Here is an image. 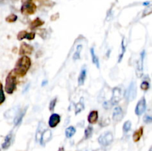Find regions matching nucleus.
Masks as SVG:
<instances>
[{
    "instance_id": "obj_1",
    "label": "nucleus",
    "mask_w": 152,
    "mask_h": 151,
    "mask_svg": "<svg viewBox=\"0 0 152 151\" xmlns=\"http://www.w3.org/2000/svg\"><path fill=\"white\" fill-rule=\"evenodd\" d=\"M30 65H31V61L30 58L28 56H22L17 61L13 71L16 75L19 77H24L28 71Z\"/></svg>"
},
{
    "instance_id": "obj_2",
    "label": "nucleus",
    "mask_w": 152,
    "mask_h": 151,
    "mask_svg": "<svg viewBox=\"0 0 152 151\" xmlns=\"http://www.w3.org/2000/svg\"><path fill=\"white\" fill-rule=\"evenodd\" d=\"M16 87V75L13 70H11L5 80V91L8 94H12Z\"/></svg>"
},
{
    "instance_id": "obj_3",
    "label": "nucleus",
    "mask_w": 152,
    "mask_h": 151,
    "mask_svg": "<svg viewBox=\"0 0 152 151\" xmlns=\"http://www.w3.org/2000/svg\"><path fill=\"white\" fill-rule=\"evenodd\" d=\"M23 5L21 7V12L25 15L34 14L36 12V6L32 0H22Z\"/></svg>"
},
{
    "instance_id": "obj_4",
    "label": "nucleus",
    "mask_w": 152,
    "mask_h": 151,
    "mask_svg": "<svg viewBox=\"0 0 152 151\" xmlns=\"http://www.w3.org/2000/svg\"><path fill=\"white\" fill-rule=\"evenodd\" d=\"M125 99H127L128 101H131L136 98L137 96V86L136 83L134 82H132L129 87H128L125 93Z\"/></svg>"
},
{
    "instance_id": "obj_5",
    "label": "nucleus",
    "mask_w": 152,
    "mask_h": 151,
    "mask_svg": "<svg viewBox=\"0 0 152 151\" xmlns=\"http://www.w3.org/2000/svg\"><path fill=\"white\" fill-rule=\"evenodd\" d=\"M113 139H114V136H113L112 133L106 132V133H103L102 135L99 137L98 142L101 145L108 146L113 142Z\"/></svg>"
},
{
    "instance_id": "obj_6",
    "label": "nucleus",
    "mask_w": 152,
    "mask_h": 151,
    "mask_svg": "<svg viewBox=\"0 0 152 151\" xmlns=\"http://www.w3.org/2000/svg\"><path fill=\"white\" fill-rule=\"evenodd\" d=\"M145 109H146V100L145 97H143L138 101L136 108H135V113L137 115H141L142 114L145 113Z\"/></svg>"
},
{
    "instance_id": "obj_7",
    "label": "nucleus",
    "mask_w": 152,
    "mask_h": 151,
    "mask_svg": "<svg viewBox=\"0 0 152 151\" xmlns=\"http://www.w3.org/2000/svg\"><path fill=\"white\" fill-rule=\"evenodd\" d=\"M122 98V92L120 88L119 87H114L113 90V95L111 100V104L112 105H115L118 104Z\"/></svg>"
},
{
    "instance_id": "obj_8",
    "label": "nucleus",
    "mask_w": 152,
    "mask_h": 151,
    "mask_svg": "<svg viewBox=\"0 0 152 151\" xmlns=\"http://www.w3.org/2000/svg\"><path fill=\"white\" fill-rule=\"evenodd\" d=\"M28 109V107H25V108L22 109L21 110H19L17 112V114H16L14 118V120H13V123H14L15 126H17L20 123L22 122V120L23 119L24 115L26 113V110Z\"/></svg>"
},
{
    "instance_id": "obj_9",
    "label": "nucleus",
    "mask_w": 152,
    "mask_h": 151,
    "mask_svg": "<svg viewBox=\"0 0 152 151\" xmlns=\"http://www.w3.org/2000/svg\"><path fill=\"white\" fill-rule=\"evenodd\" d=\"M52 136V133L51 131H50L49 129H47V130H44L42 133L41 137H40V144L42 145H44L48 142L50 139H51Z\"/></svg>"
},
{
    "instance_id": "obj_10",
    "label": "nucleus",
    "mask_w": 152,
    "mask_h": 151,
    "mask_svg": "<svg viewBox=\"0 0 152 151\" xmlns=\"http://www.w3.org/2000/svg\"><path fill=\"white\" fill-rule=\"evenodd\" d=\"M145 50H143L140 54V59L138 61L137 63V75L138 77H141L143 75V61L145 58Z\"/></svg>"
},
{
    "instance_id": "obj_11",
    "label": "nucleus",
    "mask_w": 152,
    "mask_h": 151,
    "mask_svg": "<svg viewBox=\"0 0 152 151\" xmlns=\"http://www.w3.org/2000/svg\"><path fill=\"white\" fill-rule=\"evenodd\" d=\"M60 115L57 113H54L52 114L50 116L49 119V126L51 128H54L55 127H56L59 124V123L60 122Z\"/></svg>"
},
{
    "instance_id": "obj_12",
    "label": "nucleus",
    "mask_w": 152,
    "mask_h": 151,
    "mask_svg": "<svg viewBox=\"0 0 152 151\" xmlns=\"http://www.w3.org/2000/svg\"><path fill=\"white\" fill-rule=\"evenodd\" d=\"M123 116L122 110L120 107H116L113 113V119L114 121H120Z\"/></svg>"
},
{
    "instance_id": "obj_13",
    "label": "nucleus",
    "mask_w": 152,
    "mask_h": 151,
    "mask_svg": "<svg viewBox=\"0 0 152 151\" xmlns=\"http://www.w3.org/2000/svg\"><path fill=\"white\" fill-rule=\"evenodd\" d=\"M34 50L33 47H31L29 44H26V43H23L20 47V54H30Z\"/></svg>"
},
{
    "instance_id": "obj_14",
    "label": "nucleus",
    "mask_w": 152,
    "mask_h": 151,
    "mask_svg": "<svg viewBox=\"0 0 152 151\" xmlns=\"http://www.w3.org/2000/svg\"><path fill=\"white\" fill-rule=\"evenodd\" d=\"M98 111L97 110H92L88 116V121L90 124H95L98 120Z\"/></svg>"
},
{
    "instance_id": "obj_15",
    "label": "nucleus",
    "mask_w": 152,
    "mask_h": 151,
    "mask_svg": "<svg viewBox=\"0 0 152 151\" xmlns=\"http://www.w3.org/2000/svg\"><path fill=\"white\" fill-rule=\"evenodd\" d=\"M11 141H12V133H9L8 135L6 136V137L5 138V140H4V142L2 144V148H3L4 150H6L7 148H9L11 146Z\"/></svg>"
},
{
    "instance_id": "obj_16",
    "label": "nucleus",
    "mask_w": 152,
    "mask_h": 151,
    "mask_svg": "<svg viewBox=\"0 0 152 151\" xmlns=\"http://www.w3.org/2000/svg\"><path fill=\"white\" fill-rule=\"evenodd\" d=\"M91 59H92V62H93V64L96 65L97 68H100V61H99L98 57L96 55V53H95L94 51V48H91Z\"/></svg>"
},
{
    "instance_id": "obj_17",
    "label": "nucleus",
    "mask_w": 152,
    "mask_h": 151,
    "mask_svg": "<svg viewBox=\"0 0 152 151\" xmlns=\"http://www.w3.org/2000/svg\"><path fill=\"white\" fill-rule=\"evenodd\" d=\"M143 127L140 128L137 130H136V131L134 132V135H133V139H134V142H137L140 140V139H141L142 136H143Z\"/></svg>"
},
{
    "instance_id": "obj_18",
    "label": "nucleus",
    "mask_w": 152,
    "mask_h": 151,
    "mask_svg": "<svg viewBox=\"0 0 152 151\" xmlns=\"http://www.w3.org/2000/svg\"><path fill=\"white\" fill-rule=\"evenodd\" d=\"M86 74H87V72H86L85 69H82L81 70L80 73H79V78H78V85L79 86L82 85L85 82V80L86 79Z\"/></svg>"
},
{
    "instance_id": "obj_19",
    "label": "nucleus",
    "mask_w": 152,
    "mask_h": 151,
    "mask_svg": "<svg viewBox=\"0 0 152 151\" xmlns=\"http://www.w3.org/2000/svg\"><path fill=\"white\" fill-rule=\"evenodd\" d=\"M43 24H44V21H42L40 18H36V19H34V21L31 22V24H30V29H35L36 28H38V27L42 26Z\"/></svg>"
},
{
    "instance_id": "obj_20",
    "label": "nucleus",
    "mask_w": 152,
    "mask_h": 151,
    "mask_svg": "<svg viewBox=\"0 0 152 151\" xmlns=\"http://www.w3.org/2000/svg\"><path fill=\"white\" fill-rule=\"evenodd\" d=\"M45 129V124L43 122H40L39 124V127H38L37 131H36V139L37 142L40 140V137H41L42 133V130Z\"/></svg>"
},
{
    "instance_id": "obj_21",
    "label": "nucleus",
    "mask_w": 152,
    "mask_h": 151,
    "mask_svg": "<svg viewBox=\"0 0 152 151\" xmlns=\"http://www.w3.org/2000/svg\"><path fill=\"white\" fill-rule=\"evenodd\" d=\"M75 133H76V129L73 128V126L68 127L66 130H65V136H66V137L67 138H68V139L71 138Z\"/></svg>"
},
{
    "instance_id": "obj_22",
    "label": "nucleus",
    "mask_w": 152,
    "mask_h": 151,
    "mask_svg": "<svg viewBox=\"0 0 152 151\" xmlns=\"http://www.w3.org/2000/svg\"><path fill=\"white\" fill-rule=\"evenodd\" d=\"M18 107H13V108L11 109V110H7V112L5 113V116L6 118H11L15 116L16 114V113L18 112Z\"/></svg>"
},
{
    "instance_id": "obj_23",
    "label": "nucleus",
    "mask_w": 152,
    "mask_h": 151,
    "mask_svg": "<svg viewBox=\"0 0 152 151\" xmlns=\"http://www.w3.org/2000/svg\"><path fill=\"white\" fill-rule=\"evenodd\" d=\"M85 106H84V103H83V101H79L77 105H75V113L78 114L79 113L82 112V110H84Z\"/></svg>"
},
{
    "instance_id": "obj_24",
    "label": "nucleus",
    "mask_w": 152,
    "mask_h": 151,
    "mask_svg": "<svg viewBox=\"0 0 152 151\" xmlns=\"http://www.w3.org/2000/svg\"><path fill=\"white\" fill-rule=\"evenodd\" d=\"M125 39H122V44H121V51H120V56H119V59H118V62H121V60L122 59V58H123V56L124 54H125Z\"/></svg>"
},
{
    "instance_id": "obj_25",
    "label": "nucleus",
    "mask_w": 152,
    "mask_h": 151,
    "mask_svg": "<svg viewBox=\"0 0 152 151\" xmlns=\"http://www.w3.org/2000/svg\"><path fill=\"white\" fill-rule=\"evenodd\" d=\"M82 46L81 44H79L78 46L77 47V50H76L74 55H73V59L74 60H78V59H80V53L81 50H82Z\"/></svg>"
},
{
    "instance_id": "obj_26",
    "label": "nucleus",
    "mask_w": 152,
    "mask_h": 151,
    "mask_svg": "<svg viewBox=\"0 0 152 151\" xmlns=\"http://www.w3.org/2000/svg\"><path fill=\"white\" fill-rule=\"evenodd\" d=\"M92 133H93V128L91 126L87 127V128L85 130V139H89L90 137L92 136Z\"/></svg>"
},
{
    "instance_id": "obj_27",
    "label": "nucleus",
    "mask_w": 152,
    "mask_h": 151,
    "mask_svg": "<svg viewBox=\"0 0 152 151\" xmlns=\"http://www.w3.org/2000/svg\"><path fill=\"white\" fill-rule=\"evenodd\" d=\"M5 100V96L4 94L3 87H2V84L0 82V105H2Z\"/></svg>"
},
{
    "instance_id": "obj_28",
    "label": "nucleus",
    "mask_w": 152,
    "mask_h": 151,
    "mask_svg": "<svg viewBox=\"0 0 152 151\" xmlns=\"http://www.w3.org/2000/svg\"><path fill=\"white\" fill-rule=\"evenodd\" d=\"M16 19H17V16L15 14H11L8 16H7V18H6V21L7 22H10V23L14 22V21H16Z\"/></svg>"
},
{
    "instance_id": "obj_29",
    "label": "nucleus",
    "mask_w": 152,
    "mask_h": 151,
    "mask_svg": "<svg viewBox=\"0 0 152 151\" xmlns=\"http://www.w3.org/2000/svg\"><path fill=\"white\" fill-rule=\"evenodd\" d=\"M131 123L130 121H125V123H124L123 124V131L124 132H128L129 130H130V129H131Z\"/></svg>"
},
{
    "instance_id": "obj_30",
    "label": "nucleus",
    "mask_w": 152,
    "mask_h": 151,
    "mask_svg": "<svg viewBox=\"0 0 152 151\" xmlns=\"http://www.w3.org/2000/svg\"><path fill=\"white\" fill-rule=\"evenodd\" d=\"M140 87H141L142 90H143V91H148L149 89V87H150V85H149V82H145V81H143V82H142L141 85H140Z\"/></svg>"
},
{
    "instance_id": "obj_31",
    "label": "nucleus",
    "mask_w": 152,
    "mask_h": 151,
    "mask_svg": "<svg viewBox=\"0 0 152 151\" xmlns=\"http://www.w3.org/2000/svg\"><path fill=\"white\" fill-rule=\"evenodd\" d=\"M56 101H57L56 98H54V99L50 101V105H49V110H50V111H54V110L56 104Z\"/></svg>"
},
{
    "instance_id": "obj_32",
    "label": "nucleus",
    "mask_w": 152,
    "mask_h": 151,
    "mask_svg": "<svg viewBox=\"0 0 152 151\" xmlns=\"http://www.w3.org/2000/svg\"><path fill=\"white\" fill-rule=\"evenodd\" d=\"M26 34H27V31L25 30H22L17 35V39L18 40H22V39H25V36H26Z\"/></svg>"
},
{
    "instance_id": "obj_33",
    "label": "nucleus",
    "mask_w": 152,
    "mask_h": 151,
    "mask_svg": "<svg viewBox=\"0 0 152 151\" xmlns=\"http://www.w3.org/2000/svg\"><path fill=\"white\" fill-rule=\"evenodd\" d=\"M143 121L144 122L147 123V124H149L152 121V118L151 117L150 115H145L144 118H143Z\"/></svg>"
},
{
    "instance_id": "obj_34",
    "label": "nucleus",
    "mask_w": 152,
    "mask_h": 151,
    "mask_svg": "<svg viewBox=\"0 0 152 151\" xmlns=\"http://www.w3.org/2000/svg\"><path fill=\"white\" fill-rule=\"evenodd\" d=\"M35 38V34L34 33H30V34H26V36H25V39H28V40H32Z\"/></svg>"
},
{
    "instance_id": "obj_35",
    "label": "nucleus",
    "mask_w": 152,
    "mask_h": 151,
    "mask_svg": "<svg viewBox=\"0 0 152 151\" xmlns=\"http://www.w3.org/2000/svg\"><path fill=\"white\" fill-rule=\"evenodd\" d=\"M111 102H108V101H107V102H105V103H104L103 107H105V108L108 109V108H109V107H111Z\"/></svg>"
},
{
    "instance_id": "obj_36",
    "label": "nucleus",
    "mask_w": 152,
    "mask_h": 151,
    "mask_svg": "<svg viewBox=\"0 0 152 151\" xmlns=\"http://www.w3.org/2000/svg\"><path fill=\"white\" fill-rule=\"evenodd\" d=\"M46 84H47V81H43L42 85L44 86V85H46Z\"/></svg>"
},
{
    "instance_id": "obj_37",
    "label": "nucleus",
    "mask_w": 152,
    "mask_h": 151,
    "mask_svg": "<svg viewBox=\"0 0 152 151\" xmlns=\"http://www.w3.org/2000/svg\"><path fill=\"white\" fill-rule=\"evenodd\" d=\"M58 151H64V148H60Z\"/></svg>"
},
{
    "instance_id": "obj_38",
    "label": "nucleus",
    "mask_w": 152,
    "mask_h": 151,
    "mask_svg": "<svg viewBox=\"0 0 152 151\" xmlns=\"http://www.w3.org/2000/svg\"><path fill=\"white\" fill-rule=\"evenodd\" d=\"M152 150V148H150V150H149V151H151Z\"/></svg>"
}]
</instances>
